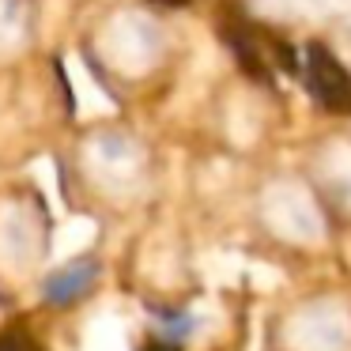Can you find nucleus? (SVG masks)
Wrapping results in <instances>:
<instances>
[{"label": "nucleus", "mask_w": 351, "mask_h": 351, "mask_svg": "<svg viewBox=\"0 0 351 351\" xmlns=\"http://www.w3.org/2000/svg\"><path fill=\"white\" fill-rule=\"evenodd\" d=\"M155 34H152V23L144 16H106L99 23V64H106V76L117 80V76H140L147 61L155 53Z\"/></svg>", "instance_id": "nucleus-1"}, {"label": "nucleus", "mask_w": 351, "mask_h": 351, "mask_svg": "<svg viewBox=\"0 0 351 351\" xmlns=\"http://www.w3.org/2000/svg\"><path fill=\"white\" fill-rule=\"evenodd\" d=\"M306 87L332 114H351V72L321 42L306 46Z\"/></svg>", "instance_id": "nucleus-2"}, {"label": "nucleus", "mask_w": 351, "mask_h": 351, "mask_svg": "<svg viewBox=\"0 0 351 351\" xmlns=\"http://www.w3.org/2000/svg\"><path fill=\"white\" fill-rule=\"evenodd\" d=\"M31 38V0H0V61Z\"/></svg>", "instance_id": "nucleus-3"}, {"label": "nucleus", "mask_w": 351, "mask_h": 351, "mask_svg": "<svg viewBox=\"0 0 351 351\" xmlns=\"http://www.w3.org/2000/svg\"><path fill=\"white\" fill-rule=\"evenodd\" d=\"M95 272H99V268H95V261H76V265L61 268V272L46 283L49 298H53V302H72V298H80L95 283Z\"/></svg>", "instance_id": "nucleus-4"}, {"label": "nucleus", "mask_w": 351, "mask_h": 351, "mask_svg": "<svg viewBox=\"0 0 351 351\" xmlns=\"http://www.w3.org/2000/svg\"><path fill=\"white\" fill-rule=\"evenodd\" d=\"M0 351H42V348L34 343L31 332H23V328H8V332H0Z\"/></svg>", "instance_id": "nucleus-5"}, {"label": "nucleus", "mask_w": 351, "mask_h": 351, "mask_svg": "<svg viewBox=\"0 0 351 351\" xmlns=\"http://www.w3.org/2000/svg\"><path fill=\"white\" fill-rule=\"evenodd\" d=\"M144 351H174V348H167V343H152V348H144Z\"/></svg>", "instance_id": "nucleus-6"}]
</instances>
